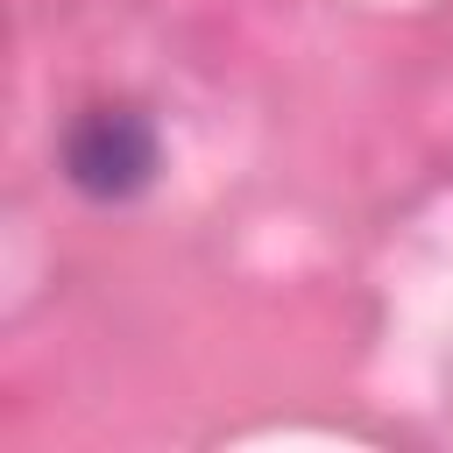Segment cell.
Returning a JSON list of instances; mask_svg holds the SVG:
<instances>
[{
  "instance_id": "cell-1",
  "label": "cell",
  "mask_w": 453,
  "mask_h": 453,
  "mask_svg": "<svg viewBox=\"0 0 453 453\" xmlns=\"http://www.w3.org/2000/svg\"><path fill=\"white\" fill-rule=\"evenodd\" d=\"M64 177L85 198H134L156 177V127L134 106H92L64 134Z\"/></svg>"
}]
</instances>
